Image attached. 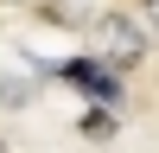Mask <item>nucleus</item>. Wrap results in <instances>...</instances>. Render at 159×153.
Listing matches in <instances>:
<instances>
[{
	"label": "nucleus",
	"mask_w": 159,
	"mask_h": 153,
	"mask_svg": "<svg viewBox=\"0 0 159 153\" xmlns=\"http://www.w3.org/2000/svg\"><path fill=\"white\" fill-rule=\"evenodd\" d=\"M140 19H147V32L159 38V0H140Z\"/></svg>",
	"instance_id": "obj_4"
},
{
	"label": "nucleus",
	"mask_w": 159,
	"mask_h": 153,
	"mask_svg": "<svg viewBox=\"0 0 159 153\" xmlns=\"http://www.w3.org/2000/svg\"><path fill=\"white\" fill-rule=\"evenodd\" d=\"M57 76H70L76 89H89V102H121V76H115L108 64H96L89 51L70 58V64H57Z\"/></svg>",
	"instance_id": "obj_2"
},
{
	"label": "nucleus",
	"mask_w": 159,
	"mask_h": 153,
	"mask_svg": "<svg viewBox=\"0 0 159 153\" xmlns=\"http://www.w3.org/2000/svg\"><path fill=\"white\" fill-rule=\"evenodd\" d=\"M83 45L96 64H108L115 76L134 70L140 58H147V32H140L134 19H121V13H96V19H83Z\"/></svg>",
	"instance_id": "obj_1"
},
{
	"label": "nucleus",
	"mask_w": 159,
	"mask_h": 153,
	"mask_svg": "<svg viewBox=\"0 0 159 153\" xmlns=\"http://www.w3.org/2000/svg\"><path fill=\"white\" fill-rule=\"evenodd\" d=\"M19 102H25V89H19V83H7V76H0V109H19Z\"/></svg>",
	"instance_id": "obj_3"
}]
</instances>
